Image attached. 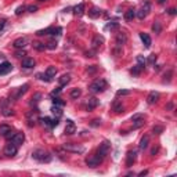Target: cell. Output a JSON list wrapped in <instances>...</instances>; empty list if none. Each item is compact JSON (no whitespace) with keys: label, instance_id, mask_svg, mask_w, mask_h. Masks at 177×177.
Wrapping results in <instances>:
<instances>
[{"label":"cell","instance_id":"7dc6e473","mask_svg":"<svg viewBox=\"0 0 177 177\" xmlns=\"http://www.w3.org/2000/svg\"><path fill=\"white\" fill-rule=\"evenodd\" d=\"M130 94V92H129V90H118V93H116V95H129Z\"/></svg>","mask_w":177,"mask_h":177},{"label":"cell","instance_id":"c3c4849f","mask_svg":"<svg viewBox=\"0 0 177 177\" xmlns=\"http://www.w3.org/2000/svg\"><path fill=\"white\" fill-rule=\"evenodd\" d=\"M37 76H39V79H42V80H46V82H50V80H51V79H50L49 76L46 75V73H44V75H42V73H39V75H37Z\"/></svg>","mask_w":177,"mask_h":177},{"label":"cell","instance_id":"60d3db41","mask_svg":"<svg viewBox=\"0 0 177 177\" xmlns=\"http://www.w3.org/2000/svg\"><path fill=\"white\" fill-rule=\"evenodd\" d=\"M53 102H54V105H57V107H64V105H65V102L61 101V98H58V97H56V98L53 100Z\"/></svg>","mask_w":177,"mask_h":177},{"label":"cell","instance_id":"f907efd6","mask_svg":"<svg viewBox=\"0 0 177 177\" xmlns=\"http://www.w3.org/2000/svg\"><path fill=\"white\" fill-rule=\"evenodd\" d=\"M15 56H17V57H20V58H21V57H25V56H26V51H25V50H20V51H17V53H15Z\"/></svg>","mask_w":177,"mask_h":177},{"label":"cell","instance_id":"ab89813d","mask_svg":"<svg viewBox=\"0 0 177 177\" xmlns=\"http://www.w3.org/2000/svg\"><path fill=\"white\" fill-rule=\"evenodd\" d=\"M105 28H107V29H111V31L118 29V28H119V24H118V22H109L108 25L105 26Z\"/></svg>","mask_w":177,"mask_h":177},{"label":"cell","instance_id":"7402d4cb","mask_svg":"<svg viewBox=\"0 0 177 177\" xmlns=\"http://www.w3.org/2000/svg\"><path fill=\"white\" fill-rule=\"evenodd\" d=\"M35 65H36V63H35V60L33 58H24L22 60V68L31 69V68H33Z\"/></svg>","mask_w":177,"mask_h":177},{"label":"cell","instance_id":"7bdbcfd3","mask_svg":"<svg viewBox=\"0 0 177 177\" xmlns=\"http://www.w3.org/2000/svg\"><path fill=\"white\" fill-rule=\"evenodd\" d=\"M162 131H163V127H162V126H155V127L152 129V133H154V134H161Z\"/></svg>","mask_w":177,"mask_h":177},{"label":"cell","instance_id":"816d5d0a","mask_svg":"<svg viewBox=\"0 0 177 177\" xmlns=\"http://www.w3.org/2000/svg\"><path fill=\"white\" fill-rule=\"evenodd\" d=\"M101 125V121L100 119H94V121L92 122V126H94V127H97V126Z\"/></svg>","mask_w":177,"mask_h":177},{"label":"cell","instance_id":"680465c9","mask_svg":"<svg viewBox=\"0 0 177 177\" xmlns=\"http://www.w3.org/2000/svg\"><path fill=\"white\" fill-rule=\"evenodd\" d=\"M145 174H148V170H144V172H141L138 176H145Z\"/></svg>","mask_w":177,"mask_h":177},{"label":"cell","instance_id":"cb8c5ba5","mask_svg":"<svg viewBox=\"0 0 177 177\" xmlns=\"http://www.w3.org/2000/svg\"><path fill=\"white\" fill-rule=\"evenodd\" d=\"M13 46L15 47V49H22V47L26 46V39L25 37H18V39L14 40Z\"/></svg>","mask_w":177,"mask_h":177},{"label":"cell","instance_id":"681fc988","mask_svg":"<svg viewBox=\"0 0 177 177\" xmlns=\"http://www.w3.org/2000/svg\"><path fill=\"white\" fill-rule=\"evenodd\" d=\"M26 10L29 11V13H35V11H37V6H28Z\"/></svg>","mask_w":177,"mask_h":177},{"label":"cell","instance_id":"8fae6325","mask_svg":"<svg viewBox=\"0 0 177 177\" xmlns=\"http://www.w3.org/2000/svg\"><path fill=\"white\" fill-rule=\"evenodd\" d=\"M11 71H13V65H11V63L4 61V63L0 64V76H2V75H7V73H10Z\"/></svg>","mask_w":177,"mask_h":177},{"label":"cell","instance_id":"e0dca14e","mask_svg":"<svg viewBox=\"0 0 177 177\" xmlns=\"http://www.w3.org/2000/svg\"><path fill=\"white\" fill-rule=\"evenodd\" d=\"M102 43H104V37H102V36H100V35L94 36V37H93V40H92L93 49H94V50H98L100 47H101V44H102Z\"/></svg>","mask_w":177,"mask_h":177},{"label":"cell","instance_id":"6da1fadb","mask_svg":"<svg viewBox=\"0 0 177 177\" xmlns=\"http://www.w3.org/2000/svg\"><path fill=\"white\" fill-rule=\"evenodd\" d=\"M32 156L33 159H36L40 163H49V162H51V155L47 151H44V150H35L32 152Z\"/></svg>","mask_w":177,"mask_h":177},{"label":"cell","instance_id":"8992f818","mask_svg":"<svg viewBox=\"0 0 177 177\" xmlns=\"http://www.w3.org/2000/svg\"><path fill=\"white\" fill-rule=\"evenodd\" d=\"M131 122H133V127L134 129H140L144 126V115L143 114H136L131 116Z\"/></svg>","mask_w":177,"mask_h":177},{"label":"cell","instance_id":"ffe728a7","mask_svg":"<svg viewBox=\"0 0 177 177\" xmlns=\"http://www.w3.org/2000/svg\"><path fill=\"white\" fill-rule=\"evenodd\" d=\"M126 40H127V37H126L125 33H123V32H119L118 35H116V46L122 47L126 43Z\"/></svg>","mask_w":177,"mask_h":177},{"label":"cell","instance_id":"ba28073f","mask_svg":"<svg viewBox=\"0 0 177 177\" xmlns=\"http://www.w3.org/2000/svg\"><path fill=\"white\" fill-rule=\"evenodd\" d=\"M150 10H151V6H150V3H145L143 4V7H141L138 11H136V17H137L138 20H144L145 17L148 15V13H150Z\"/></svg>","mask_w":177,"mask_h":177},{"label":"cell","instance_id":"44dd1931","mask_svg":"<svg viewBox=\"0 0 177 177\" xmlns=\"http://www.w3.org/2000/svg\"><path fill=\"white\" fill-rule=\"evenodd\" d=\"M28 88H29V85H28V83H25L24 86H21V87L18 88V90H17L15 95H14V98H15V100H18V98L21 97V95H24L26 92H28Z\"/></svg>","mask_w":177,"mask_h":177},{"label":"cell","instance_id":"6f0895ef","mask_svg":"<svg viewBox=\"0 0 177 177\" xmlns=\"http://www.w3.org/2000/svg\"><path fill=\"white\" fill-rule=\"evenodd\" d=\"M4 24H6V20H2V21H0V31L4 28Z\"/></svg>","mask_w":177,"mask_h":177},{"label":"cell","instance_id":"f35d334b","mask_svg":"<svg viewBox=\"0 0 177 177\" xmlns=\"http://www.w3.org/2000/svg\"><path fill=\"white\" fill-rule=\"evenodd\" d=\"M137 64L140 66H143V68H145V64H147V61H145V58L143 56H138L137 57Z\"/></svg>","mask_w":177,"mask_h":177},{"label":"cell","instance_id":"8d00e7d4","mask_svg":"<svg viewBox=\"0 0 177 177\" xmlns=\"http://www.w3.org/2000/svg\"><path fill=\"white\" fill-rule=\"evenodd\" d=\"M10 130H11V127H10L8 125H0V134L3 136V137H4V136H6Z\"/></svg>","mask_w":177,"mask_h":177},{"label":"cell","instance_id":"836d02e7","mask_svg":"<svg viewBox=\"0 0 177 177\" xmlns=\"http://www.w3.org/2000/svg\"><path fill=\"white\" fill-rule=\"evenodd\" d=\"M112 108H114V111H115V114H122V112H123V109H125V107H123V105L121 104V102H115L114 104V107H112Z\"/></svg>","mask_w":177,"mask_h":177},{"label":"cell","instance_id":"f546056e","mask_svg":"<svg viewBox=\"0 0 177 177\" xmlns=\"http://www.w3.org/2000/svg\"><path fill=\"white\" fill-rule=\"evenodd\" d=\"M51 112H53V115H54V116H56L57 119L61 118V115H63L61 107H57V105H53V107H51Z\"/></svg>","mask_w":177,"mask_h":177},{"label":"cell","instance_id":"bcb514c9","mask_svg":"<svg viewBox=\"0 0 177 177\" xmlns=\"http://www.w3.org/2000/svg\"><path fill=\"white\" fill-rule=\"evenodd\" d=\"M14 134H15V131H14L13 129H11V130L8 131V133H7L6 136H4V138H7V140H11V138H13V136H14Z\"/></svg>","mask_w":177,"mask_h":177},{"label":"cell","instance_id":"91938a15","mask_svg":"<svg viewBox=\"0 0 177 177\" xmlns=\"http://www.w3.org/2000/svg\"><path fill=\"white\" fill-rule=\"evenodd\" d=\"M165 2H166V0H158V3H159V4H163Z\"/></svg>","mask_w":177,"mask_h":177},{"label":"cell","instance_id":"d4e9b609","mask_svg":"<svg viewBox=\"0 0 177 177\" xmlns=\"http://www.w3.org/2000/svg\"><path fill=\"white\" fill-rule=\"evenodd\" d=\"M100 15H101V10H100L98 7L94 6L88 10V17H90V18H98Z\"/></svg>","mask_w":177,"mask_h":177},{"label":"cell","instance_id":"94428289","mask_svg":"<svg viewBox=\"0 0 177 177\" xmlns=\"http://www.w3.org/2000/svg\"><path fill=\"white\" fill-rule=\"evenodd\" d=\"M39 2H47V0H39Z\"/></svg>","mask_w":177,"mask_h":177},{"label":"cell","instance_id":"74e56055","mask_svg":"<svg viewBox=\"0 0 177 177\" xmlns=\"http://www.w3.org/2000/svg\"><path fill=\"white\" fill-rule=\"evenodd\" d=\"M145 61H147V64L148 65H154L155 64V61H156V56H155V54H151V56L148 57V60H145Z\"/></svg>","mask_w":177,"mask_h":177},{"label":"cell","instance_id":"f6af8a7d","mask_svg":"<svg viewBox=\"0 0 177 177\" xmlns=\"http://www.w3.org/2000/svg\"><path fill=\"white\" fill-rule=\"evenodd\" d=\"M25 10H26V7H25V6H20V7H18V8L15 10V14H17V15H21V14H22Z\"/></svg>","mask_w":177,"mask_h":177},{"label":"cell","instance_id":"e575fe53","mask_svg":"<svg viewBox=\"0 0 177 177\" xmlns=\"http://www.w3.org/2000/svg\"><path fill=\"white\" fill-rule=\"evenodd\" d=\"M80 95H82V90H80V88H72V92H71V98L78 100Z\"/></svg>","mask_w":177,"mask_h":177},{"label":"cell","instance_id":"1f68e13d","mask_svg":"<svg viewBox=\"0 0 177 177\" xmlns=\"http://www.w3.org/2000/svg\"><path fill=\"white\" fill-rule=\"evenodd\" d=\"M32 46H33V49L37 50V51H44V50L47 49L46 44H44V43H40V42H35Z\"/></svg>","mask_w":177,"mask_h":177},{"label":"cell","instance_id":"4316f807","mask_svg":"<svg viewBox=\"0 0 177 177\" xmlns=\"http://www.w3.org/2000/svg\"><path fill=\"white\" fill-rule=\"evenodd\" d=\"M148 144H150V137H148V136H144V137L141 138L138 148H140L141 151H144V150H147L148 148Z\"/></svg>","mask_w":177,"mask_h":177},{"label":"cell","instance_id":"f1b7e54d","mask_svg":"<svg viewBox=\"0 0 177 177\" xmlns=\"http://www.w3.org/2000/svg\"><path fill=\"white\" fill-rule=\"evenodd\" d=\"M134 17H136V8H130V10H127L125 13V20L126 21H131Z\"/></svg>","mask_w":177,"mask_h":177},{"label":"cell","instance_id":"83f0119b","mask_svg":"<svg viewBox=\"0 0 177 177\" xmlns=\"http://www.w3.org/2000/svg\"><path fill=\"white\" fill-rule=\"evenodd\" d=\"M58 82H60V86H61V87H63V86H66L69 82H71V75H68V73L63 75L58 79Z\"/></svg>","mask_w":177,"mask_h":177},{"label":"cell","instance_id":"f5cc1de1","mask_svg":"<svg viewBox=\"0 0 177 177\" xmlns=\"http://www.w3.org/2000/svg\"><path fill=\"white\" fill-rule=\"evenodd\" d=\"M158 151H159V147H154V148L151 150V155H156Z\"/></svg>","mask_w":177,"mask_h":177},{"label":"cell","instance_id":"30bf717a","mask_svg":"<svg viewBox=\"0 0 177 177\" xmlns=\"http://www.w3.org/2000/svg\"><path fill=\"white\" fill-rule=\"evenodd\" d=\"M136 159H137V152H136L134 150H133V151H129L127 155H126V166L127 167L133 166L134 162H136Z\"/></svg>","mask_w":177,"mask_h":177},{"label":"cell","instance_id":"db71d44e","mask_svg":"<svg viewBox=\"0 0 177 177\" xmlns=\"http://www.w3.org/2000/svg\"><path fill=\"white\" fill-rule=\"evenodd\" d=\"M60 93H61V87H58V88H57V90H54V92L51 93V95H53V97H54V95H58Z\"/></svg>","mask_w":177,"mask_h":177},{"label":"cell","instance_id":"9c48e42d","mask_svg":"<svg viewBox=\"0 0 177 177\" xmlns=\"http://www.w3.org/2000/svg\"><path fill=\"white\" fill-rule=\"evenodd\" d=\"M101 162H102V159H100L97 155H92V156H88L87 159H86V165H87L88 167H97V166H100Z\"/></svg>","mask_w":177,"mask_h":177},{"label":"cell","instance_id":"ac0fdd59","mask_svg":"<svg viewBox=\"0 0 177 177\" xmlns=\"http://www.w3.org/2000/svg\"><path fill=\"white\" fill-rule=\"evenodd\" d=\"M2 114H3L4 116H10V115H13V109H11L8 101H3V104H2Z\"/></svg>","mask_w":177,"mask_h":177},{"label":"cell","instance_id":"7a4b0ae2","mask_svg":"<svg viewBox=\"0 0 177 177\" xmlns=\"http://www.w3.org/2000/svg\"><path fill=\"white\" fill-rule=\"evenodd\" d=\"M107 80L105 79H95L92 85L88 86V90L92 93H101L107 88Z\"/></svg>","mask_w":177,"mask_h":177},{"label":"cell","instance_id":"d6986e66","mask_svg":"<svg viewBox=\"0 0 177 177\" xmlns=\"http://www.w3.org/2000/svg\"><path fill=\"white\" fill-rule=\"evenodd\" d=\"M140 39H141V42L144 43V46H145V49H150L151 47V37H150V35H147V33H144V32H141L140 33Z\"/></svg>","mask_w":177,"mask_h":177},{"label":"cell","instance_id":"5bb4252c","mask_svg":"<svg viewBox=\"0 0 177 177\" xmlns=\"http://www.w3.org/2000/svg\"><path fill=\"white\" fill-rule=\"evenodd\" d=\"M11 143H14L15 145H21L25 141V136H24V133H17L15 131V134L13 136V138H11Z\"/></svg>","mask_w":177,"mask_h":177},{"label":"cell","instance_id":"3957f363","mask_svg":"<svg viewBox=\"0 0 177 177\" xmlns=\"http://www.w3.org/2000/svg\"><path fill=\"white\" fill-rule=\"evenodd\" d=\"M63 148L68 152H73V154H83L85 152V148L82 145L73 144V143H66V144L63 145Z\"/></svg>","mask_w":177,"mask_h":177},{"label":"cell","instance_id":"277c9868","mask_svg":"<svg viewBox=\"0 0 177 177\" xmlns=\"http://www.w3.org/2000/svg\"><path fill=\"white\" fill-rule=\"evenodd\" d=\"M109 148H111V144H109L108 141H104L102 144H100V147H98V150H97V156L100 158V159H102L104 161V158L108 155V152H109Z\"/></svg>","mask_w":177,"mask_h":177},{"label":"cell","instance_id":"11a10c76","mask_svg":"<svg viewBox=\"0 0 177 177\" xmlns=\"http://www.w3.org/2000/svg\"><path fill=\"white\" fill-rule=\"evenodd\" d=\"M40 97H42V94H40V93H36V94H35V97H32V98H35V101H39V98Z\"/></svg>","mask_w":177,"mask_h":177},{"label":"cell","instance_id":"d6a6232c","mask_svg":"<svg viewBox=\"0 0 177 177\" xmlns=\"http://www.w3.org/2000/svg\"><path fill=\"white\" fill-rule=\"evenodd\" d=\"M143 69H144V68H143V66H140V65H138V64H136V65L133 66V68H131V71H130V72H131V75L138 76V75H140V73H141V71H143Z\"/></svg>","mask_w":177,"mask_h":177},{"label":"cell","instance_id":"603a6c76","mask_svg":"<svg viewBox=\"0 0 177 177\" xmlns=\"http://www.w3.org/2000/svg\"><path fill=\"white\" fill-rule=\"evenodd\" d=\"M73 14H75L76 17H82L83 14H85V4L79 3L78 6L73 7Z\"/></svg>","mask_w":177,"mask_h":177},{"label":"cell","instance_id":"4dcf8cb0","mask_svg":"<svg viewBox=\"0 0 177 177\" xmlns=\"http://www.w3.org/2000/svg\"><path fill=\"white\" fill-rule=\"evenodd\" d=\"M46 75L49 76L50 79H53L54 76L57 75V68H56V66H49V68L46 69Z\"/></svg>","mask_w":177,"mask_h":177},{"label":"cell","instance_id":"b9f144b4","mask_svg":"<svg viewBox=\"0 0 177 177\" xmlns=\"http://www.w3.org/2000/svg\"><path fill=\"white\" fill-rule=\"evenodd\" d=\"M46 47L47 49H50V50H54V49H57V42H54V40H51V42H49L46 44Z\"/></svg>","mask_w":177,"mask_h":177},{"label":"cell","instance_id":"5b68a950","mask_svg":"<svg viewBox=\"0 0 177 177\" xmlns=\"http://www.w3.org/2000/svg\"><path fill=\"white\" fill-rule=\"evenodd\" d=\"M61 32H63V29L61 28H53V26H50V28H46V29H42V31H37L36 35L37 36H46V35H61Z\"/></svg>","mask_w":177,"mask_h":177},{"label":"cell","instance_id":"7c38bea8","mask_svg":"<svg viewBox=\"0 0 177 177\" xmlns=\"http://www.w3.org/2000/svg\"><path fill=\"white\" fill-rule=\"evenodd\" d=\"M100 104V101L95 97H90V98L87 100V102H86V109L87 111H93L94 108H97Z\"/></svg>","mask_w":177,"mask_h":177},{"label":"cell","instance_id":"d590c367","mask_svg":"<svg viewBox=\"0 0 177 177\" xmlns=\"http://www.w3.org/2000/svg\"><path fill=\"white\" fill-rule=\"evenodd\" d=\"M152 31H154L155 33H158V35L162 32V25H161V22H159V21H155V22H154V25H152Z\"/></svg>","mask_w":177,"mask_h":177},{"label":"cell","instance_id":"484cf974","mask_svg":"<svg viewBox=\"0 0 177 177\" xmlns=\"http://www.w3.org/2000/svg\"><path fill=\"white\" fill-rule=\"evenodd\" d=\"M37 121V115H36V112L33 114V111L32 112H29L28 114V126L29 127H32V126H35V122Z\"/></svg>","mask_w":177,"mask_h":177},{"label":"cell","instance_id":"52a82bcc","mask_svg":"<svg viewBox=\"0 0 177 177\" xmlns=\"http://www.w3.org/2000/svg\"><path fill=\"white\" fill-rule=\"evenodd\" d=\"M17 152H18V145H15L14 143H11V141L6 145V148H4V155H6V156L13 158L17 155Z\"/></svg>","mask_w":177,"mask_h":177},{"label":"cell","instance_id":"2e32d148","mask_svg":"<svg viewBox=\"0 0 177 177\" xmlns=\"http://www.w3.org/2000/svg\"><path fill=\"white\" fill-rule=\"evenodd\" d=\"M159 97H161V94L158 92H151L150 94H148V97H147V102L148 104H156L158 102V100H159Z\"/></svg>","mask_w":177,"mask_h":177},{"label":"cell","instance_id":"9a60e30c","mask_svg":"<svg viewBox=\"0 0 177 177\" xmlns=\"http://www.w3.org/2000/svg\"><path fill=\"white\" fill-rule=\"evenodd\" d=\"M40 121H42L43 125H44V126H49V127H56V126H58V119H57V118H54V119L42 118Z\"/></svg>","mask_w":177,"mask_h":177},{"label":"cell","instance_id":"4fadbf2b","mask_svg":"<svg viewBox=\"0 0 177 177\" xmlns=\"http://www.w3.org/2000/svg\"><path fill=\"white\" fill-rule=\"evenodd\" d=\"M75 131H76V125L71 119H68L66 121V126H65V134L72 136V134H75Z\"/></svg>","mask_w":177,"mask_h":177},{"label":"cell","instance_id":"ee69618b","mask_svg":"<svg viewBox=\"0 0 177 177\" xmlns=\"http://www.w3.org/2000/svg\"><path fill=\"white\" fill-rule=\"evenodd\" d=\"M172 80V71H167V73H165V79H163V83H169Z\"/></svg>","mask_w":177,"mask_h":177},{"label":"cell","instance_id":"9f6ffc18","mask_svg":"<svg viewBox=\"0 0 177 177\" xmlns=\"http://www.w3.org/2000/svg\"><path fill=\"white\" fill-rule=\"evenodd\" d=\"M177 13L176 8H169V14H172V15H174V14Z\"/></svg>","mask_w":177,"mask_h":177}]
</instances>
